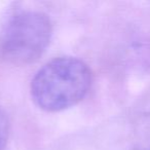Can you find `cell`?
Wrapping results in <instances>:
<instances>
[{
	"label": "cell",
	"instance_id": "6da1fadb",
	"mask_svg": "<svg viewBox=\"0 0 150 150\" xmlns=\"http://www.w3.org/2000/svg\"><path fill=\"white\" fill-rule=\"evenodd\" d=\"M92 73L76 58L64 57L46 63L31 82V96L39 108L62 111L79 103L88 94Z\"/></svg>",
	"mask_w": 150,
	"mask_h": 150
},
{
	"label": "cell",
	"instance_id": "3957f363",
	"mask_svg": "<svg viewBox=\"0 0 150 150\" xmlns=\"http://www.w3.org/2000/svg\"><path fill=\"white\" fill-rule=\"evenodd\" d=\"M9 121L5 111L0 107V150L4 148L8 139Z\"/></svg>",
	"mask_w": 150,
	"mask_h": 150
},
{
	"label": "cell",
	"instance_id": "7a4b0ae2",
	"mask_svg": "<svg viewBox=\"0 0 150 150\" xmlns=\"http://www.w3.org/2000/svg\"><path fill=\"white\" fill-rule=\"evenodd\" d=\"M52 23L45 13L22 11L11 17L0 35V57L18 66L34 63L50 43Z\"/></svg>",
	"mask_w": 150,
	"mask_h": 150
}]
</instances>
